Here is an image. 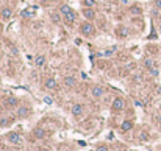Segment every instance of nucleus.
Segmentation results:
<instances>
[{
    "label": "nucleus",
    "mask_w": 161,
    "mask_h": 151,
    "mask_svg": "<svg viewBox=\"0 0 161 151\" xmlns=\"http://www.w3.org/2000/svg\"><path fill=\"white\" fill-rule=\"evenodd\" d=\"M8 125H10V120L8 118H5V117L0 118V126H8Z\"/></svg>",
    "instance_id": "obj_19"
},
{
    "label": "nucleus",
    "mask_w": 161,
    "mask_h": 151,
    "mask_svg": "<svg viewBox=\"0 0 161 151\" xmlns=\"http://www.w3.org/2000/svg\"><path fill=\"white\" fill-rule=\"evenodd\" d=\"M155 6L158 10H161V0H155Z\"/></svg>",
    "instance_id": "obj_29"
},
{
    "label": "nucleus",
    "mask_w": 161,
    "mask_h": 151,
    "mask_svg": "<svg viewBox=\"0 0 161 151\" xmlns=\"http://www.w3.org/2000/svg\"><path fill=\"white\" fill-rule=\"evenodd\" d=\"M130 13L132 14H141V10L138 8V6H133V8H130Z\"/></svg>",
    "instance_id": "obj_20"
},
{
    "label": "nucleus",
    "mask_w": 161,
    "mask_h": 151,
    "mask_svg": "<svg viewBox=\"0 0 161 151\" xmlns=\"http://www.w3.org/2000/svg\"><path fill=\"white\" fill-rule=\"evenodd\" d=\"M6 104H8L10 107H16L19 104V100L16 98V97H10V98L6 100Z\"/></svg>",
    "instance_id": "obj_12"
},
{
    "label": "nucleus",
    "mask_w": 161,
    "mask_h": 151,
    "mask_svg": "<svg viewBox=\"0 0 161 151\" xmlns=\"http://www.w3.org/2000/svg\"><path fill=\"white\" fill-rule=\"evenodd\" d=\"M55 87H56V81L53 78H49L45 81V89H55Z\"/></svg>",
    "instance_id": "obj_14"
},
{
    "label": "nucleus",
    "mask_w": 161,
    "mask_h": 151,
    "mask_svg": "<svg viewBox=\"0 0 161 151\" xmlns=\"http://www.w3.org/2000/svg\"><path fill=\"white\" fill-rule=\"evenodd\" d=\"M52 20L53 22H60V16H58V14H53V16H52Z\"/></svg>",
    "instance_id": "obj_26"
},
{
    "label": "nucleus",
    "mask_w": 161,
    "mask_h": 151,
    "mask_svg": "<svg viewBox=\"0 0 161 151\" xmlns=\"http://www.w3.org/2000/svg\"><path fill=\"white\" fill-rule=\"evenodd\" d=\"M97 151H108V148H106L105 145H100V146L97 148Z\"/></svg>",
    "instance_id": "obj_27"
},
{
    "label": "nucleus",
    "mask_w": 161,
    "mask_h": 151,
    "mask_svg": "<svg viewBox=\"0 0 161 151\" xmlns=\"http://www.w3.org/2000/svg\"><path fill=\"white\" fill-rule=\"evenodd\" d=\"M116 33L119 34V36H127V34H128V30L125 28V27H119V28L116 30Z\"/></svg>",
    "instance_id": "obj_16"
},
{
    "label": "nucleus",
    "mask_w": 161,
    "mask_h": 151,
    "mask_svg": "<svg viewBox=\"0 0 161 151\" xmlns=\"http://www.w3.org/2000/svg\"><path fill=\"white\" fill-rule=\"evenodd\" d=\"M150 73H152L153 76H158L160 72H158V69H156V67H153V69H150Z\"/></svg>",
    "instance_id": "obj_23"
},
{
    "label": "nucleus",
    "mask_w": 161,
    "mask_h": 151,
    "mask_svg": "<svg viewBox=\"0 0 161 151\" xmlns=\"http://www.w3.org/2000/svg\"><path fill=\"white\" fill-rule=\"evenodd\" d=\"M83 16H85L88 20H94V19H95V13H94L92 8H85V10H83Z\"/></svg>",
    "instance_id": "obj_9"
},
{
    "label": "nucleus",
    "mask_w": 161,
    "mask_h": 151,
    "mask_svg": "<svg viewBox=\"0 0 161 151\" xmlns=\"http://www.w3.org/2000/svg\"><path fill=\"white\" fill-rule=\"evenodd\" d=\"M33 134H34V137H38V139H42V137H45V131H44V129H41V128H36Z\"/></svg>",
    "instance_id": "obj_15"
},
{
    "label": "nucleus",
    "mask_w": 161,
    "mask_h": 151,
    "mask_svg": "<svg viewBox=\"0 0 161 151\" xmlns=\"http://www.w3.org/2000/svg\"><path fill=\"white\" fill-rule=\"evenodd\" d=\"M6 137H8V140L11 143H14V145H21V143H22V137L17 133H10Z\"/></svg>",
    "instance_id": "obj_4"
},
{
    "label": "nucleus",
    "mask_w": 161,
    "mask_h": 151,
    "mask_svg": "<svg viewBox=\"0 0 161 151\" xmlns=\"http://www.w3.org/2000/svg\"><path fill=\"white\" fill-rule=\"evenodd\" d=\"M64 84H66L67 87H74L75 86V78L74 76H66V78H64Z\"/></svg>",
    "instance_id": "obj_13"
},
{
    "label": "nucleus",
    "mask_w": 161,
    "mask_h": 151,
    "mask_svg": "<svg viewBox=\"0 0 161 151\" xmlns=\"http://www.w3.org/2000/svg\"><path fill=\"white\" fill-rule=\"evenodd\" d=\"M82 33L85 34V36H92L94 34V25L91 24V22H85V24L82 25Z\"/></svg>",
    "instance_id": "obj_2"
},
{
    "label": "nucleus",
    "mask_w": 161,
    "mask_h": 151,
    "mask_svg": "<svg viewBox=\"0 0 161 151\" xmlns=\"http://www.w3.org/2000/svg\"><path fill=\"white\" fill-rule=\"evenodd\" d=\"M30 115V109L27 106H21L17 109V117H21V118H25V117H28Z\"/></svg>",
    "instance_id": "obj_8"
},
{
    "label": "nucleus",
    "mask_w": 161,
    "mask_h": 151,
    "mask_svg": "<svg viewBox=\"0 0 161 151\" xmlns=\"http://www.w3.org/2000/svg\"><path fill=\"white\" fill-rule=\"evenodd\" d=\"M132 128H133V122H132V120H125V122H122V125H121V129L124 131V133L130 131Z\"/></svg>",
    "instance_id": "obj_10"
},
{
    "label": "nucleus",
    "mask_w": 161,
    "mask_h": 151,
    "mask_svg": "<svg viewBox=\"0 0 161 151\" xmlns=\"http://www.w3.org/2000/svg\"><path fill=\"white\" fill-rule=\"evenodd\" d=\"M83 112H85V106L83 104H74L72 106V115L74 117H80V115H83Z\"/></svg>",
    "instance_id": "obj_5"
},
{
    "label": "nucleus",
    "mask_w": 161,
    "mask_h": 151,
    "mask_svg": "<svg viewBox=\"0 0 161 151\" xmlns=\"http://www.w3.org/2000/svg\"><path fill=\"white\" fill-rule=\"evenodd\" d=\"M83 3H85L86 8H92V6L95 5V0H83Z\"/></svg>",
    "instance_id": "obj_18"
},
{
    "label": "nucleus",
    "mask_w": 161,
    "mask_h": 151,
    "mask_svg": "<svg viewBox=\"0 0 161 151\" xmlns=\"http://www.w3.org/2000/svg\"><path fill=\"white\" fill-rule=\"evenodd\" d=\"M30 16H32V14H30V11H28V10H25L24 13H22V17H30Z\"/></svg>",
    "instance_id": "obj_25"
},
{
    "label": "nucleus",
    "mask_w": 161,
    "mask_h": 151,
    "mask_svg": "<svg viewBox=\"0 0 161 151\" xmlns=\"http://www.w3.org/2000/svg\"><path fill=\"white\" fill-rule=\"evenodd\" d=\"M44 101L45 103H47V104H52L53 101H52V98H50V97H45V98H44Z\"/></svg>",
    "instance_id": "obj_28"
},
{
    "label": "nucleus",
    "mask_w": 161,
    "mask_h": 151,
    "mask_svg": "<svg viewBox=\"0 0 161 151\" xmlns=\"http://www.w3.org/2000/svg\"><path fill=\"white\" fill-rule=\"evenodd\" d=\"M133 81H135V83H141V81H143V78H141L139 75H135V78H133Z\"/></svg>",
    "instance_id": "obj_24"
},
{
    "label": "nucleus",
    "mask_w": 161,
    "mask_h": 151,
    "mask_svg": "<svg viewBox=\"0 0 161 151\" xmlns=\"http://www.w3.org/2000/svg\"><path fill=\"white\" fill-rule=\"evenodd\" d=\"M103 94H105V89L102 86H95V87H92V90H91V95H92L94 98H100V97H103Z\"/></svg>",
    "instance_id": "obj_7"
},
{
    "label": "nucleus",
    "mask_w": 161,
    "mask_h": 151,
    "mask_svg": "<svg viewBox=\"0 0 161 151\" xmlns=\"http://www.w3.org/2000/svg\"><path fill=\"white\" fill-rule=\"evenodd\" d=\"M160 31H161V25H160Z\"/></svg>",
    "instance_id": "obj_30"
},
{
    "label": "nucleus",
    "mask_w": 161,
    "mask_h": 151,
    "mask_svg": "<svg viewBox=\"0 0 161 151\" xmlns=\"http://www.w3.org/2000/svg\"><path fill=\"white\" fill-rule=\"evenodd\" d=\"M111 107H113V111H122L125 107V101L122 98H114L113 100V106Z\"/></svg>",
    "instance_id": "obj_3"
},
{
    "label": "nucleus",
    "mask_w": 161,
    "mask_h": 151,
    "mask_svg": "<svg viewBox=\"0 0 161 151\" xmlns=\"http://www.w3.org/2000/svg\"><path fill=\"white\" fill-rule=\"evenodd\" d=\"M0 56H2V52H0Z\"/></svg>",
    "instance_id": "obj_31"
},
{
    "label": "nucleus",
    "mask_w": 161,
    "mask_h": 151,
    "mask_svg": "<svg viewBox=\"0 0 161 151\" xmlns=\"http://www.w3.org/2000/svg\"><path fill=\"white\" fill-rule=\"evenodd\" d=\"M103 56H106V58H110V56H113V50H105V53H103Z\"/></svg>",
    "instance_id": "obj_22"
},
{
    "label": "nucleus",
    "mask_w": 161,
    "mask_h": 151,
    "mask_svg": "<svg viewBox=\"0 0 161 151\" xmlns=\"http://www.w3.org/2000/svg\"><path fill=\"white\" fill-rule=\"evenodd\" d=\"M11 17H13V10L11 8H3L0 11V19L2 20H10Z\"/></svg>",
    "instance_id": "obj_6"
},
{
    "label": "nucleus",
    "mask_w": 161,
    "mask_h": 151,
    "mask_svg": "<svg viewBox=\"0 0 161 151\" xmlns=\"http://www.w3.org/2000/svg\"><path fill=\"white\" fill-rule=\"evenodd\" d=\"M139 139H141V140H147V139H149V134L145 133V131H143V133H139Z\"/></svg>",
    "instance_id": "obj_21"
},
{
    "label": "nucleus",
    "mask_w": 161,
    "mask_h": 151,
    "mask_svg": "<svg viewBox=\"0 0 161 151\" xmlns=\"http://www.w3.org/2000/svg\"><path fill=\"white\" fill-rule=\"evenodd\" d=\"M60 13L64 16V20L67 22V24H74L75 22V17H77V14H75V11L71 8V6H67V5H63V6H60Z\"/></svg>",
    "instance_id": "obj_1"
},
{
    "label": "nucleus",
    "mask_w": 161,
    "mask_h": 151,
    "mask_svg": "<svg viewBox=\"0 0 161 151\" xmlns=\"http://www.w3.org/2000/svg\"><path fill=\"white\" fill-rule=\"evenodd\" d=\"M144 64H145V67H147L149 70H150V69H153V67H155V61H153V59H150V58H147V59L144 61Z\"/></svg>",
    "instance_id": "obj_17"
},
{
    "label": "nucleus",
    "mask_w": 161,
    "mask_h": 151,
    "mask_svg": "<svg viewBox=\"0 0 161 151\" xmlns=\"http://www.w3.org/2000/svg\"><path fill=\"white\" fill-rule=\"evenodd\" d=\"M34 64H36L38 67H42V65L45 64V56L38 55V56H36V59H34Z\"/></svg>",
    "instance_id": "obj_11"
}]
</instances>
